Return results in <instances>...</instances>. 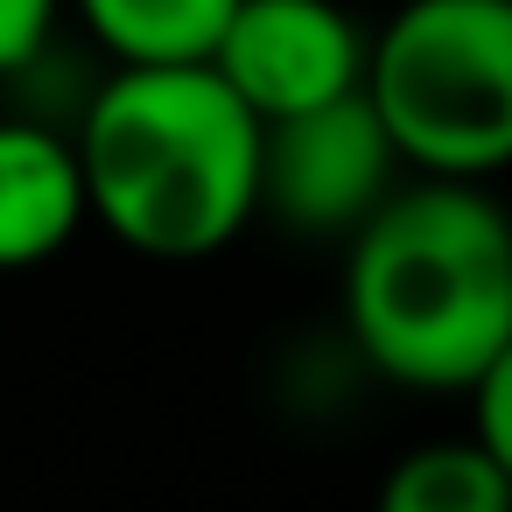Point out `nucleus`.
Here are the masks:
<instances>
[{
	"label": "nucleus",
	"instance_id": "f257e3e1",
	"mask_svg": "<svg viewBox=\"0 0 512 512\" xmlns=\"http://www.w3.org/2000/svg\"><path fill=\"white\" fill-rule=\"evenodd\" d=\"M351 358L407 393H470L512 344V211L491 183L407 176L344 239Z\"/></svg>",
	"mask_w": 512,
	"mask_h": 512
},
{
	"label": "nucleus",
	"instance_id": "f03ea898",
	"mask_svg": "<svg viewBox=\"0 0 512 512\" xmlns=\"http://www.w3.org/2000/svg\"><path fill=\"white\" fill-rule=\"evenodd\" d=\"M71 134L92 225L141 260H211L260 218L267 120L211 64L106 71Z\"/></svg>",
	"mask_w": 512,
	"mask_h": 512
},
{
	"label": "nucleus",
	"instance_id": "7ed1b4c3",
	"mask_svg": "<svg viewBox=\"0 0 512 512\" xmlns=\"http://www.w3.org/2000/svg\"><path fill=\"white\" fill-rule=\"evenodd\" d=\"M365 99L407 176L512 169V0H400L372 36Z\"/></svg>",
	"mask_w": 512,
	"mask_h": 512
},
{
	"label": "nucleus",
	"instance_id": "20e7f679",
	"mask_svg": "<svg viewBox=\"0 0 512 512\" xmlns=\"http://www.w3.org/2000/svg\"><path fill=\"white\" fill-rule=\"evenodd\" d=\"M400 183L407 162L365 92L267 127L260 218H274L295 239H351Z\"/></svg>",
	"mask_w": 512,
	"mask_h": 512
},
{
	"label": "nucleus",
	"instance_id": "39448f33",
	"mask_svg": "<svg viewBox=\"0 0 512 512\" xmlns=\"http://www.w3.org/2000/svg\"><path fill=\"white\" fill-rule=\"evenodd\" d=\"M372 36L344 0H239L211 71L274 127L365 92Z\"/></svg>",
	"mask_w": 512,
	"mask_h": 512
},
{
	"label": "nucleus",
	"instance_id": "423d86ee",
	"mask_svg": "<svg viewBox=\"0 0 512 512\" xmlns=\"http://www.w3.org/2000/svg\"><path fill=\"white\" fill-rule=\"evenodd\" d=\"M92 225L78 134L36 113H0V274L50 267Z\"/></svg>",
	"mask_w": 512,
	"mask_h": 512
},
{
	"label": "nucleus",
	"instance_id": "0eeeda50",
	"mask_svg": "<svg viewBox=\"0 0 512 512\" xmlns=\"http://www.w3.org/2000/svg\"><path fill=\"white\" fill-rule=\"evenodd\" d=\"M239 0H71V22L106 50L113 71L211 64Z\"/></svg>",
	"mask_w": 512,
	"mask_h": 512
},
{
	"label": "nucleus",
	"instance_id": "6e6552de",
	"mask_svg": "<svg viewBox=\"0 0 512 512\" xmlns=\"http://www.w3.org/2000/svg\"><path fill=\"white\" fill-rule=\"evenodd\" d=\"M372 512H512V470L477 435L414 442L386 463Z\"/></svg>",
	"mask_w": 512,
	"mask_h": 512
},
{
	"label": "nucleus",
	"instance_id": "1a4fd4ad",
	"mask_svg": "<svg viewBox=\"0 0 512 512\" xmlns=\"http://www.w3.org/2000/svg\"><path fill=\"white\" fill-rule=\"evenodd\" d=\"M64 15H71V0H0V85L29 78L57 50Z\"/></svg>",
	"mask_w": 512,
	"mask_h": 512
},
{
	"label": "nucleus",
	"instance_id": "9d476101",
	"mask_svg": "<svg viewBox=\"0 0 512 512\" xmlns=\"http://www.w3.org/2000/svg\"><path fill=\"white\" fill-rule=\"evenodd\" d=\"M470 435L512 470V344L484 365V379L470 386Z\"/></svg>",
	"mask_w": 512,
	"mask_h": 512
}]
</instances>
